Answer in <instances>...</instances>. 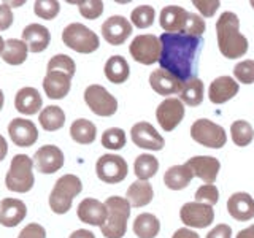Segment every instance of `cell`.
I'll list each match as a JSON object with an SVG mask.
<instances>
[{
	"mask_svg": "<svg viewBox=\"0 0 254 238\" xmlns=\"http://www.w3.org/2000/svg\"><path fill=\"white\" fill-rule=\"evenodd\" d=\"M162 45L161 68L170 71L180 81L186 83L192 73L195 54L200 46V38L186 34H162L159 37Z\"/></svg>",
	"mask_w": 254,
	"mask_h": 238,
	"instance_id": "obj_1",
	"label": "cell"
},
{
	"mask_svg": "<svg viewBox=\"0 0 254 238\" xmlns=\"http://www.w3.org/2000/svg\"><path fill=\"white\" fill-rule=\"evenodd\" d=\"M216 37L221 54L238 59L248 53V40L240 32V19L232 11H224L216 21Z\"/></svg>",
	"mask_w": 254,
	"mask_h": 238,
	"instance_id": "obj_2",
	"label": "cell"
},
{
	"mask_svg": "<svg viewBox=\"0 0 254 238\" xmlns=\"http://www.w3.org/2000/svg\"><path fill=\"white\" fill-rule=\"evenodd\" d=\"M108 210L107 222L100 227L105 238H123L127 230V221L130 218V203L124 197H108L105 200Z\"/></svg>",
	"mask_w": 254,
	"mask_h": 238,
	"instance_id": "obj_3",
	"label": "cell"
},
{
	"mask_svg": "<svg viewBox=\"0 0 254 238\" xmlns=\"http://www.w3.org/2000/svg\"><path fill=\"white\" fill-rule=\"evenodd\" d=\"M6 189L16 194H24L34 187V159L26 154H16L5 177Z\"/></svg>",
	"mask_w": 254,
	"mask_h": 238,
	"instance_id": "obj_4",
	"label": "cell"
},
{
	"mask_svg": "<svg viewBox=\"0 0 254 238\" xmlns=\"http://www.w3.org/2000/svg\"><path fill=\"white\" fill-rule=\"evenodd\" d=\"M83 190V182L76 175L61 177L50 194V208L56 214H65L71 208L73 198Z\"/></svg>",
	"mask_w": 254,
	"mask_h": 238,
	"instance_id": "obj_5",
	"label": "cell"
},
{
	"mask_svg": "<svg viewBox=\"0 0 254 238\" xmlns=\"http://www.w3.org/2000/svg\"><path fill=\"white\" fill-rule=\"evenodd\" d=\"M62 42L79 54H91L99 50L100 40L95 32L81 22H71L62 30Z\"/></svg>",
	"mask_w": 254,
	"mask_h": 238,
	"instance_id": "obj_6",
	"label": "cell"
},
{
	"mask_svg": "<svg viewBox=\"0 0 254 238\" xmlns=\"http://www.w3.org/2000/svg\"><path fill=\"white\" fill-rule=\"evenodd\" d=\"M190 137L198 145L211 149H221L227 143V133L224 127L203 118L197 119L190 125Z\"/></svg>",
	"mask_w": 254,
	"mask_h": 238,
	"instance_id": "obj_7",
	"label": "cell"
},
{
	"mask_svg": "<svg viewBox=\"0 0 254 238\" xmlns=\"http://www.w3.org/2000/svg\"><path fill=\"white\" fill-rule=\"evenodd\" d=\"M162 45L161 40L156 35L145 34L137 35L129 46V53L135 62L143 63V65H153L161 59Z\"/></svg>",
	"mask_w": 254,
	"mask_h": 238,
	"instance_id": "obj_8",
	"label": "cell"
},
{
	"mask_svg": "<svg viewBox=\"0 0 254 238\" xmlns=\"http://www.w3.org/2000/svg\"><path fill=\"white\" fill-rule=\"evenodd\" d=\"M84 102L94 115L108 118L118 111V100L100 84H91L84 91Z\"/></svg>",
	"mask_w": 254,
	"mask_h": 238,
	"instance_id": "obj_9",
	"label": "cell"
},
{
	"mask_svg": "<svg viewBox=\"0 0 254 238\" xmlns=\"http://www.w3.org/2000/svg\"><path fill=\"white\" fill-rule=\"evenodd\" d=\"M129 167L124 157L118 154H103L95 164V173L100 181L107 184H118L126 179Z\"/></svg>",
	"mask_w": 254,
	"mask_h": 238,
	"instance_id": "obj_10",
	"label": "cell"
},
{
	"mask_svg": "<svg viewBox=\"0 0 254 238\" xmlns=\"http://www.w3.org/2000/svg\"><path fill=\"white\" fill-rule=\"evenodd\" d=\"M180 218L183 224L194 229H205L214 221V210L213 206L198 203V202H188L181 206Z\"/></svg>",
	"mask_w": 254,
	"mask_h": 238,
	"instance_id": "obj_11",
	"label": "cell"
},
{
	"mask_svg": "<svg viewBox=\"0 0 254 238\" xmlns=\"http://www.w3.org/2000/svg\"><path fill=\"white\" fill-rule=\"evenodd\" d=\"M156 118L162 130L172 132L185 118V103L177 97L165 99L156 110Z\"/></svg>",
	"mask_w": 254,
	"mask_h": 238,
	"instance_id": "obj_12",
	"label": "cell"
},
{
	"mask_svg": "<svg viewBox=\"0 0 254 238\" xmlns=\"http://www.w3.org/2000/svg\"><path fill=\"white\" fill-rule=\"evenodd\" d=\"M132 22L121 14L110 16L105 22L102 24V37L111 46L123 45L132 34Z\"/></svg>",
	"mask_w": 254,
	"mask_h": 238,
	"instance_id": "obj_13",
	"label": "cell"
},
{
	"mask_svg": "<svg viewBox=\"0 0 254 238\" xmlns=\"http://www.w3.org/2000/svg\"><path fill=\"white\" fill-rule=\"evenodd\" d=\"M64 162H65V157H64L62 149L54 145H45L38 148L34 154V167L37 172L43 175L59 172L64 167Z\"/></svg>",
	"mask_w": 254,
	"mask_h": 238,
	"instance_id": "obj_14",
	"label": "cell"
},
{
	"mask_svg": "<svg viewBox=\"0 0 254 238\" xmlns=\"http://www.w3.org/2000/svg\"><path fill=\"white\" fill-rule=\"evenodd\" d=\"M8 135L11 141L19 148L34 146L38 140V129L37 125L24 118H14L8 124Z\"/></svg>",
	"mask_w": 254,
	"mask_h": 238,
	"instance_id": "obj_15",
	"label": "cell"
},
{
	"mask_svg": "<svg viewBox=\"0 0 254 238\" xmlns=\"http://www.w3.org/2000/svg\"><path fill=\"white\" fill-rule=\"evenodd\" d=\"M132 141L135 146L149 151H161L165 146V140L149 122H137L130 130Z\"/></svg>",
	"mask_w": 254,
	"mask_h": 238,
	"instance_id": "obj_16",
	"label": "cell"
},
{
	"mask_svg": "<svg viewBox=\"0 0 254 238\" xmlns=\"http://www.w3.org/2000/svg\"><path fill=\"white\" fill-rule=\"evenodd\" d=\"M189 11L178 5L164 6L159 14V22L165 34H185L189 21Z\"/></svg>",
	"mask_w": 254,
	"mask_h": 238,
	"instance_id": "obj_17",
	"label": "cell"
},
{
	"mask_svg": "<svg viewBox=\"0 0 254 238\" xmlns=\"http://www.w3.org/2000/svg\"><path fill=\"white\" fill-rule=\"evenodd\" d=\"M194 177L200 178L205 184H213L218 178L221 170V164L216 157L213 156H194L186 162Z\"/></svg>",
	"mask_w": 254,
	"mask_h": 238,
	"instance_id": "obj_18",
	"label": "cell"
},
{
	"mask_svg": "<svg viewBox=\"0 0 254 238\" xmlns=\"http://www.w3.org/2000/svg\"><path fill=\"white\" fill-rule=\"evenodd\" d=\"M76 214L81 222L89 226H99L102 227L107 222L108 218V210L105 203H102L97 198H91L87 197L84 200L79 202Z\"/></svg>",
	"mask_w": 254,
	"mask_h": 238,
	"instance_id": "obj_19",
	"label": "cell"
},
{
	"mask_svg": "<svg viewBox=\"0 0 254 238\" xmlns=\"http://www.w3.org/2000/svg\"><path fill=\"white\" fill-rule=\"evenodd\" d=\"M71 76L58 70H46L43 78V89L45 94L53 100H61L70 92Z\"/></svg>",
	"mask_w": 254,
	"mask_h": 238,
	"instance_id": "obj_20",
	"label": "cell"
},
{
	"mask_svg": "<svg viewBox=\"0 0 254 238\" xmlns=\"http://www.w3.org/2000/svg\"><path fill=\"white\" fill-rule=\"evenodd\" d=\"M238 89H240V86L232 76H218L213 79L208 87V99L211 103L221 105V103L234 99L238 94Z\"/></svg>",
	"mask_w": 254,
	"mask_h": 238,
	"instance_id": "obj_21",
	"label": "cell"
},
{
	"mask_svg": "<svg viewBox=\"0 0 254 238\" xmlns=\"http://www.w3.org/2000/svg\"><path fill=\"white\" fill-rule=\"evenodd\" d=\"M149 84H151V87H153L154 92L169 99V95L180 94L185 83L180 81L177 76H173L170 71L159 68V70H154L153 73L149 75Z\"/></svg>",
	"mask_w": 254,
	"mask_h": 238,
	"instance_id": "obj_22",
	"label": "cell"
},
{
	"mask_svg": "<svg viewBox=\"0 0 254 238\" xmlns=\"http://www.w3.org/2000/svg\"><path fill=\"white\" fill-rule=\"evenodd\" d=\"M27 206L19 198H3L0 202V224L5 227H16L26 219Z\"/></svg>",
	"mask_w": 254,
	"mask_h": 238,
	"instance_id": "obj_23",
	"label": "cell"
},
{
	"mask_svg": "<svg viewBox=\"0 0 254 238\" xmlns=\"http://www.w3.org/2000/svg\"><path fill=\"white\" fill-rule=\"evenodd\" d=\"M22 42L29 46L30 53H42L45 51L51 42V34L42 24H29L22 29Z\"/></svg>",
	"mask_w": 254,
	"mask_h": 238,
	"instance_id": "obj_24",
	"label": "cell"
},
{
	"mask_svg": "<svg viewBox=\"0 0 254 238\" xmlns=\"http://www.w3.org/2000/svg\"><path fill=\"white\" fill-rule=\"evenodd\" d=\"M227 211L237 221H250L254 218V198L246 192H235L227 200Z\"/></svg>",
	"mask_w": 254,
	"mask_h": 238,
	"instance_id": "obj_25",
	"label": "cell"
},
{
	"mask_svg": "<svg viewBox=\"0 0 254 238\" xmlns=\"http://www.w3.org/2000/svg\"><path fill=\"white\" fill-rule=\"evenodd\" d=\"M42 105H43V99L35 87L27 86L16 92L14 108L18 110L21 115H26V116L37 115L38 110L42 108Z\"/></svg>",
	"mask_w": 254,
	"mask_h": 238,
	"instance_id": "obj_26",
	"label": "cell"
},
{
	"mask_svg": "<svg viewBox=\"0 0 254 238\" xmlns=\"http://www.w3.org/2000/svg\"><path fill=\"white\" fill-rule=\"evenodd\" d=\"M192 178L194 175L186 164L173 165L170 169H167L164 175V184L172 190H181L190 184Z\"/></svg>",
	"mask_w": 254,
	"mask_h": 238,
	"instance_id": "obj_27",
	"label": "cell"
},
{
	"mask_svg": "<svg viewBox=\"0 0 254 238\" xmlns=\"http://www.w3.org/2000/svg\"><path fill=\"white\" fill-rule=\"evenodd\" d=\"M153 197H154L153 186H151L148 181H140V179L132 182L126 194L127 202H129L133 208H141V206L151 203Z\"/></svg>",
	"mask_w": 254,
	"mask_h": 238,
	"instance_id": "obj_28",
	"label": "cell"
},
{
	"mask_svg": "<svg viewBox=\"0 0 254 238\" xmlns=\"http://www.w3.org/2000/svg\"><path fill=\"white\" fill-rule=\"evenodd\" d=\"M103 71H105V76L108 81L113 84L126 83L127 78L130 75L129 63H127V60L123 58V56H111V58H108Z\"/></svg>",
	"mask_w": 254,
	"mask_h": 238,
	"instance_id": "obj_29",
	"label": "cell"
},
{
	"mask_svg": "<svg viewBox=\"0 0 254 238\" xmlns=\"http://www.w3.org/2000/svg\"><path fill=\"white\" fill-rule=\"evenodd\" d=\"M38 122L46 132H56L64 127L65 124V113L58 105L45 107L38 115Z\"/></svg>",
	"mask_w": 254,
	"mask_h": 238,
	"instance_id": "obj_30",
	"label": "cell"
},
{
	"mask_svg": "<svg viewBox=\"0 0 254 238\" xmlns=\"http://www.w3.org/2000/svg\"><path fill=\"white\" fill-rule=\"evenodd\" d=\"M70 137L79 145H91L97 137V127L89 119H76L70 125Z\"/></svg>",
	"mask_w": 254,
	"mask_h": 238,
	"instance_id": "obj_31",
	"label": "cell"
},
{
	"mask_svg": "<svg viewBox=\"0 0 254 238\" xmlns=\"http://www.w3.org/2000/svg\"><path fill=\"white\" fill-rule=\"evenodd\" d=\"M133 232L138 238H154L161 232V221L151 213H141L133 221Z\"/></svg>",
	"mask_w": 254,
	"mask_h": 238,
	"instance_id": "obj_32",
	"label": "cell"
},
{
	"mask_svg": "<svg viewBox=\"0 0 254 238\" xmlns=\"http://www.w3.org/2000/svg\"><path fill=\"white\" fill-rule=\"evenodd\" d=\"M29 54V46L18 38H10L5 42V50L0 54L2 59L10 65H21L26 62Z\"/></svg>",
	"mask_w": 254,
	"mask_h": 238,
	"instance_id": "obj_33",
	"label": "cell"
},
{
	"mask_svg": "<svg viewBox=\"0 0 254 238\" xmlns=\"http://www.w3.org/2000/svg\"><path fill=\"white\" fill-rule=\"evenodd\" d=\"M203 83L200 78H189L188 81L183 84V89L180 92V100L189 107L200 105L203 100Z\"/></svg>",
	"mask_w": 254,
	"mask_h": 238,
	"instance_id": "obj_34",
	"label": "cell"
},
{
	"mask_svg": "<svg viewBox=\"0 0 254 238\" xmlns=\"http://www.w3.org/2000/svg\"><path fill=\"white\" fill-rule=\"evenodd\" d=\"M133 170L140 181H148L149 178L156 177L159 170V161L153 154H140L135 159Z\"/></svg>",
	"mask_w": 254,
	"mask_h": 238,
	"instance_id": "obj_35",
	"label": "cell"
},
{
	"mask_svg": "<svg viewBox=\"0 0 254 238\" xmlns=\"http://www.w3.org/2000/svg\"><path fill=\"white\" fill-rule=\"evenodd\" d=\"M230 133H232V141L240 148L248 146L254 138L253 125L248 121H243V119H238V121L232 122V125H230Z\"/></svg>",
	"mask_w": 254,
	"mask_h": 238,
	"instance_id": "obj_36",
	"label": "cell"
},
{
	"mask_svg": "<svg viewBox=\"0 0 254 238\" xmlns=\"http://www.w3.org/2000/svg\"><path fill=\"white\" fill-rule=\"evenodd\" d=\"M156 19V10L151 5H138L133 8L130 13V22L132 26L138 29H148L154 24Z\"/></svg>",
	"mask_w": 254,
	"mask_h": 238,
	"instance_id": "obj_37",
	"label": "cell"
},
{
	"mask_svg": "<svg viewBox=\"0 0 254 238\" xmlns=\"http://www.w3.org/2000/svg\"><path fill=\"white\" fill-rule=\"evenodd\" d=\"M126 132L119 127H111V129H107L102 133V146H105L107 149L119 151L126 146Z\"/></svg>",
	"mask_w": 254,
	"mask_h": 238,
	"instance_id": "obj_38",
	"label": "cell"
},
{
	"mask_svg": "<svg viewBox=\"0 0 254 238\" xmlns=\"http://www.w3.org/2000/svg\"><path fill=\"white\" fill-rule=\"evenodd\" d=\"M61 11V3L58 0H37L34 3V13L38 18L51 21Z\"/></svg>",
	"mask_w": 254,
	"mask_h": 238,
	"instance_id": "obj_39",
	"label": "cell"
},
{
	"mask_svg": "<svg viewBox=\"0 0 254 238\" xmlns=\"http://www.w3.org/2000/svg\"><path fill=\"white\" fill-rule=\"evenodd\" d=\"M46 70H58V71H64V73L70 75L73 78L75 71H76V65H75V60L70 58L67 54H56L54 58L50 59L48 62V67Z\"/></svg>",
	"mask_w": 254,
	"mask_h": 238,
	"instance_id": "obj_40",
	"label": "cell"
},
{
	"mask_svg": "<svg viewBox=\"0 0 254 238\" xmlns=\"http://www.w3.org/2000/svg\"><path fill=\"white\" fill-rule=\"evenodd\" d=\"M78 5V10L86 19H99L103 13V2L102 0H79L75 2Z\"/></svg>",
	"mask_w": 254,
	"mask_h": 238,
	"instance_id": "obj_41",
	"label": "cell"
},
{
	"mask_svg": "<svg viewBox=\"0 0 254 238\" xmlns=\"http://www.w3.org/2000/svg\"><path fill=\"white\" fill-rule=\"evenodd\" d=\"M234 76L237 78V81H240L243 84H253L254 83V60L246 59L238 62L234 67Z\"/></svg>",
	"mask_w": 254,
	"mask_h": 238,
	"instance_id": "obj_42",
	"label": "cell"
},
{
	"mask_svg": "<svg viewBox=\"0 0 254 238\" xmlns=\"http://www.w3.org/2000/svg\"><path fill=\"white\" fill-rule=\"evenodd\" d=\"M219 200V190L214 184H203L195 190V202L205 205H216Z\"/></svg>",
	"mask_w": 254,
	"mask_h": 238,
	"instance_id": "obj_43",
	"label": "cell"
},
{
	"mask_svg": "<svg viewBox=\"0 0 254 238\" xmlns=\"http://www.w3.org/2000/svg\"><path fill=\"white\" fill-rule=\"evenodd\" d=\"M192 5L202 13L205 18H211L216 13V10L221 6L219 0H192Z\"/></svg>",
	"mask_w": 254,
	"mask_h": 238,
	"instance_id": "obj_44",
	"label": "cell"
},
{
	"mask_svg": "<svg viewBox=\"0 0 254 238\" xmlns=\"http://www.w3.org/2000/svg\"><path fill=\"white\" fill-rule=\"evenodd\" d=\"M18 238H46V230L43 226L32 222V224H27L21 230Z\"/></svg>",
	"mask_w": 254,
	"mask_h": 238,
	"instance_id": "obj_45",
	"label": "cell"
},
{
	"mask_svg": "<svg viewBox=\"0 0 254 238\" xmlns=\"http://www.w3.org/2000/svg\"><path fill=\"white\" fill-rule=\"evenodd\" d=\"M14 18H13V10L11 5L8 2L0 3V32H3L6 29L11 27Z\"/></svg>",
	"mask_w": 254,
	"mask_h": 238,
	"instance_id": "obj_46",
	"label": "cell"
},
{
	"mask_svg": "<svg viewBox=\"0 0 254 238\" xmlns=\"http://www.w3.org/2000/svg\"><path fill=\"white\" fill-rule=\"evenodd\" d=\"M206 238H232V229L227 224H218L213 230H210Z\"/></svg>",
	"mask_w": 254,
	"mask_h": 238,
	"instance_id": "obj_47",
	"label": "cell"
},
{
	"mask_svg": "<svg viewBox=\"0 0 254 238\" xmlns=\"http://www.w3.org/2000/svg\"><path fill=\"white\" fill-rule=\"evenodd\" d=\"M172 238H200V237H198V234H195L194 230L185 227V229H178Z\"/></svg>",
	"mask_w": 254,
	"mask_h": 238,
	"instance_id": "obj_48",
	"label": "cell"
},
{
	"mask_svg": "<svg viewBox=\"0 0 254 238\" xmlns=\"http://www.w3.org/2000/svg\"><path fill=\"white\" fill-rule=\"evenodd\" d=\"M68 238H95V235L91 232V230H86V229H78L71 234Z\"/></svg>",
	"mask_w": 254,
	"mask_h": 238,
	"instance_id": "obj_49",
	"label": "cell"
},
{
	"mask_svg": "<svg viewBox=\"0 0 254 238\" xmlns=\"http://www.w3.org/2000/svg\"><path fill=\"white\" fill-rule=\"evenodd\" d=\"M237 238H254V224L240 230V232L237 234Z\"/></svg>",
	"mask_w": 254,
	"mask_h": 238,
	"instance_id": "obj_50",
	"label": "cell"
},
{
	"mask_svg": "<svg viewBox=\"0 0 254 238\" xmlns=\"http://www.w3.org/2000/svg\"><path fill=\"white\" fill-rule=\"evenodd\" d=\"M6 154H8V143L2 135H0V162L6 157Z\"/></svg>",
	"mask_w": 254,
	"mask_h": 238,
	"instance_id": "obj_51",
	"label": "cell"
},
{
	"mask_svg": "<svg viewBox=\"0 0 254 238\" xmlns=\"http://www.w3.org/2000/svg\"><path fill=\"white\" fill-rule=\"evenodd\" d=\"M3 103H5V95H3V91L0 89V110L3 108Z\"/></svg>",
	"mask_w": 254,
	"mask_h": 238,
	"instance_id": "obj_52",
	"label": "cell"
},
{
	"mask_svg": "<svg viewBox=\"0 0 254 238\" xmlns=\"http://www.w3.org/2000/svg\"><path fill=\"white\" fill-rule=\"evenodd\" d=\"M5 42H6V40H3L2 35H0V54H2L3 50H5Z\"/></svg>",
	"mask_w": 254,
	"mask_h": 238,
	"instance_id": "obj_53",
	"label": "cell"
},
{
	"mask_svg": "<svg viewBox=\"0 0 254 238\" xmlns=\"http://www.w3.org/2000/svg\"><path fill=\"white\" fill-rule=\"evenodd\" d=\"M251 5H253V8H254V0H251Z\"/></svg>",
	"mask_w": 254,
	"mask_h": 238,
	"instance_id": "obj_54",
	"label": "cell"
}]
</instances>
